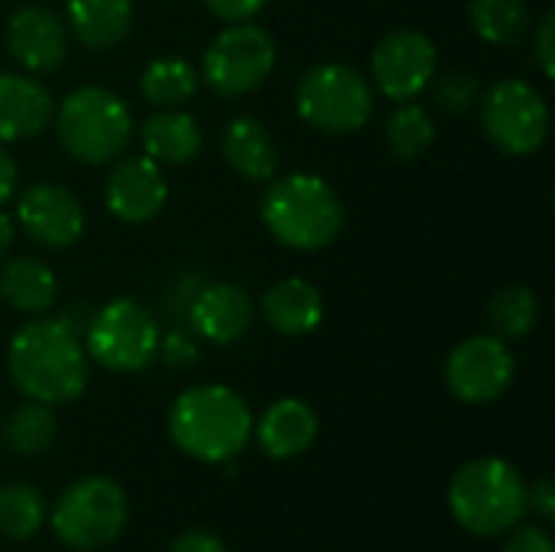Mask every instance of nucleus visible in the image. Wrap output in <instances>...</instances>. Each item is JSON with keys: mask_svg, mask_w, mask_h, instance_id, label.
<instances>
[{"mask_svg": "<svg viewBox=\"0 0 555 552\" xmlns=\"http://www.w3.org/2000/svg\"><path fill=\"white\" fill-rule=\"evenodd\" d=\"M7 371L26 400L62 407L88 387V351L68 319L36 316L10 338Z\"/></svg>", "mask_w": 555, "mask_h": 552, "instance_id": "nucleus-1", "label": "nucleus"}, {"mask_svg": "<svg viewBox=\"0 0 555 552\" xmlns=\"http://www.w3.org/2000/svg\"><path fill=\"white\" fill-rule=\"evenodd\" d=\"M169 436L189 459L221 465L244 452L254 436V416L237 390L224 384H198L172 400Z\"/></svg>", "mask_w": 555, "mask_h": 552, "instance_id": "nucleus-2", "label": "nucleus"}, {"mask_svg": "<svg viewBox=\"0 0 555 552\" xmlns=\"http://www.w3.org/2000/svg\"><path fill=\"white\" fill-rule=\"evenodd\" d=\"M260 218L283 247L315 254L338 241L345 228V205L322 176L293 172L267 185Z\"/></svg>", "mask_w": 555, "mask_h": 552, "instance_id": "nucleus-3", "label": "nucleus"}, {"mask_svg": "<svg viewBox=\"0 0 555 552\" xmlns=\"http://www.w3.org/2000/svg\"><path fill=\"white\" fill-rule=\"evenodd\" d=\"M449 511L475 537L511 534L527 514V482L498 455L472 459L452 475Z\"/></svg>", "mask_w": 555, "mask_h": 552, "instance_id": "nucleus-4", "label": "nucleus"}, {"mask_svg": "<svg viewBox=\"0 0 555 552\" xmlns=\"http://www.w3.org/2000/svg\"><path fill=\"white\" fill-rule=\"evenodd\" d=\"M62 150L88 166L117 159L133 140V114L120 94L101 85L75 88L55 104L52 114Z\"/></svg>", "mask_w": 555, "mask_h": 552, "instance_id": "nucleus-5", "label": "nucleus"}, {"mask_svg": "<svg viewBox=\"0 0 555 552\" xmlns=\"http://www.w3.org/2000/svg\"><path fill=\"white\" fill-rule=\"evenodd\" d=\"M296 111L319 133H354L374 114V85L345 62H322L299 78Z\"/></svg>", "mask_w": 555, "mask_h": 552, "instance_id": "nucleus-6", "label": "nucleus"}, {"mask_svg": "<svg viewBox=\"0 0 555 552\" xmlns=\"http://www.w3.org/2000/svg\"><path fill=\"white\" fill-rule=\"evenodd\" d=\"M159 335L163 329L146 306L137 299H111L91 316L85 329V351L88 361L111 374H137L153 364Z\"/></svg>", "mask_w": 555, "mask_h": 552, "instance_id": "nucleus-7", "label": "nucleus"}, {"mask_svg": "<svg viewBox=\"0 0 555 552\" xmlns=\"http://www.w3.org/2000/svg\"><path fill=\"white\" fill-rule=\"evenodd\" d=\"M55 537L72 550H101L127 527V495L114 478L88 475L62 491L49 511Z\"/></svg>", "mask_w": 555, "mask_h": 552, "instance_id": "nucleus-8", "label": "nucleus"}, {"mask_svg": "<svg viewBox=\"0 0 555 552\" xmlns=\"http://www.w3.org/2000/svg\"><path fill=\"white\" fill-rule=\"evenodd\" d=\"M276 65V42L267 29L247 23H228L205 55L198 78L221 98H241L257 91Z\"/></svg>", "mask_w": 555, "mask_h": 552, "instance_id": "nucleus-9", "label": "nucleus"}, {"mask_svg": "<svg viewBox=\"0 0 555 552\" xmlns=\"http://www.w3.org/2000/svg\"><path fill=\"white\" fill-rule=\"evenodd\" d=\"M481 127L507 156H533L550 137V104L524 78L494 81L481 91Z\"/></svg>", "mask_w": 555, "mask_h": 552, "instance_id": "nucleus-10", "label": "nucleus"}, {"mask_svg": "<svg viewBox=\"0 0 555 552\" xmlns=\"http://www.w3.org/2000/svg\"><path fill=\"white\" fill-rule=\"evenodd\" d=\"M517 374L514 351L498 335H472L446 358V387L468 407L501 400Z\"/></svg>", "mask_w": 555, "mask_h": 552, "instance_id": "nucleus-11", "label": "nucleus"}, {"mask_svg": "<svg viewBox=\"0 0 555 552\" xmlns=\"http://www.w3.org/2000/svg\"><path fill=\"white\" fill-rule=\"evenodd\" d=\"M436 42L420 29H393L371 52L374 88L390 101H413L436 78Z\"/></svg>", "mask_w": 555, "mask_h": 552, "instance_id": "nucleus-12", "label": "nucleus"}, {"mask_svg": "<svg viewBox=\"0 0 555 552\" xmlns=\"http://www.w3.org/2000/svg\"><path fill=\"white\" fill-rule=\"evenodd\" d=\"M16 224L33 244L65 251L85 234V208L72 189L59 182H36L16 202Z\"/></svg>", "mask_w": 555, "mask_h": 552, "instance_id": "nucleus-13", "label": "nucleus"}, {"mask_svg": "<svg viewBox=\"0 0 555 552\" xmlns=\"http://www.w3.org/2000/svg\"><path fill=\"white\" fill-rule=\"evenodd\" d=\"M7 49L26 75H49L68 55V26L55 10L23 3L7 20Z\"/></svg>", "mask_w": 555, "mask_h": 552, "instance_id": "nucleus-14", "label": "nucleus"}, {"mask_svg": "<svg viewBox=\"0 0 555 552\" xmlns=\"http://www.w3.org/2000/svg\"><path fill=\"white\" fill-rule=\"evenodd\" d=\"M169 198L163 166L150 156H124L111 166L104 185V205L114 218L127 224L153 221Z\"/></svg>", "mask_w": 555, "mask_h": 552, "instance_id": "nucleus-15", "label": "nucleus"}, {"mask_svg": "<svg viewBox=\"0 0 555 552\" xmlns=\"http://www.w3.org/2000/svg\"><path fill=\"white\" fill-rule=\"evenodd\" d=\"M189 325L195 338L231 345L254 325L257 306L250 293L237 283H205L189 303Z\"/></svg>", "mask_w": 555, "mask_h": 552, "instance_id": "nucleus-16", "label": "nucleus"}, {"mask_svg": "<svg viewBox=\"0 0 555 552\" xmlns=\"http://www.w3.org/2000/svg\"><path fill=\"white\" fill-rule=\"evenodd\" d=\"M55 114V101L36 75H0V143H20L39 137Z\"/></svg>", "mask_w": 555, "mask_h": 552, "instance_id": "nucleus-17", "label": "nucleus"}, {"mask_svg": "<svg viewBox=\"0 0 555 552\" xmlns=\"http://www.w3.org/2000/svg\"><path fill=\"white\" fill-rule=\"evenodd\" d=\"M260 316L276 335L299 338L322 325L325 303H322V293L315 290V283L302 280V277H286L263 293Z\"/></svg>", "mask_w": 555, "mask_h": 552, "instance_id": "nucleus-18", "label": "nucleus"}, {"mask_svg": "<svg viewBox=\"0 0 555 552\" xmlns=\"http://www.w3.org/2000/svg\"><path fill=\"white\" fill-rule=\"evenodd\" d=\"M254 436L260 442V449L270 459H296L302 455L315 436H319V416L306 400L296 397H283L276 403L267 407V413L260 416V423L254 426Z\"/></svg>", "mask_w": 555, "mask_h": 552, "instance_id": "nucleus-19", "label": "nucleus"}, {"mask_svg": "<svg viewBox=\"0 0 555 552\" xmlns=\"http://www.w3.org/2000/svg\"><path fill=\"white\" fill-rule=\"evenodd\" d=\"M143 156H150L159 166H185L202 153L205 133L198 120L179 107L153 111L140 127Z\"/></svg>", "mask_w": 555, "mask_h": 552, "instance_id": "nucleus-20", "label": "nucleus"}, {"mask_svg": "<svg viewBox=\"0 0 555 552\" xmlns=\"http://www.w3.org/2000/svg\"><path fill=\"white\" fill-rule=\"evenodd\" d=\"M221 156L224 163L250 179V182H270L280 166V150L273 133L257 117H234L221 133Z\"/></svg>", "mask_w": 555, "mask_h": 552, "instance_id": "nucleus-21", "label": "nucleus"}, {"mask_svg": "<svg viewBox=\"0 0 555 552\" xmlns=\"http://www.w3.org/2000/svg\"><path fill=\"white\" fill-rule=\"evenodd\" d=\"M65 26L85 49H114L133 26V0H68Z\"/></svg>", "mask_w": 555, "mask_h": 552, "instance_id": "nucleus-22", "label": "nucleus"}, {"mask_svg": "<svg viewBox=\"0 0 555 552\" xmlns=\"http://www.w3.org/2000/svg\"><path fill=\"white\" fill-rule=\"evenodd\" d=\"M0 299L20 316H46L59 299V280L49 264L36 257H16L0 264Z\"/></svg>", "mask_w": 555, "mask_h": 552, "instance_id": "nucleus-23", "label": "nucleus"}, {"mask_svg": "<svg viewBox=\"0 0 555 552\" xmlns=\"http://www.w3.org/2000/svg\"><path fill=\"white\" fill-rule=\"evenodd\" d=\"M472 29L488 46H520L530 36L533 13L527 0H472L468 3Z\"/></svg>", "mask_w": 555, "mask_h": 552, "instance_id": "nucleus-24", "label": "nucleus"}, {"mask_svg": "<svg viewBox=\"0 0 555 552\" xmlns=\"http://www.w3.org/2000/svg\"><path fill=\"white\" fill-rule=\"evenodd\" d=\"M198 72L176 55H163L153 59L143 75H140V94L150 107L163 111V107H182L195 91H198Z\"/></svg>", "mask_w": 555, "mask_h": 552, "instance_id": "nucleus-25", "label": "nucleus"}, {"mask_svg": "<svg viewBox=\"0 0 555 552\" xmlns=\"http://www.w3.org/2000/svg\"><path fill=\"white\" fill-rule=\"evenodd\" d=\"M59 436V423H55V413L52 407L46 403H36V400H26L23 407H16L3 429H0V439L10 452L16 455H39L46 452Z\"/></svg>", "mask_w": 555, "mask_h": 552, "instance_id": "nucleus-26", "label": "nucleus"}, {"mask_svg": "<svg viewBox=\"0 0 555 552\" xmlns=\"http://www.w3.org/2000/svg\"><path fill=\"white\" fill-rule=\"evenodd\" d=\"M488 322L494 329L498 338L504 342H520L527 338L537 322H540V299L530 286H504L494 293L491 306H488Z\"/></svg>", "mask_w": 555, "mask_h": 552, "instance_id": "nucleus-27", "label": "nucleus"}, {"mask_svg": "<svg viewBox=\"0 0 555 552\" xmlns=\"http://www.w3.org/2000/svg\"><path fill=\"white\" fill-rule=\"evenodd\" d=\"M384 133H387V150L393 153V159L413 163L433 146L436 127H433V117L416 101H397V107L387 117Z\"/></svg>", "mask_w": 555, "mask_h": 552, "instance_id": "nucleus-28", "label": "nucleus"}, {"mask_svg": "<svg viewBox=\"0 0 555 552\" xmlns=\"http://www.w3.org/2000/svg\"><path fill=\"white\" fill-rule=\"evenodd\" d=\"M46 524V501L33 485L13 482L0 488V534L10 540H29Z\"/></svg>", "mask_w": 555, "mask_h": 552, "instance_id": "nucleus-29", "label": "nucleus"}, {"mask_svg": "<svg viewBox=\"0 0 555 552\" xmlns=\"http://www.w3.org/2000/svg\"><path fill=\"white\" fill-rule=\"evenodd\" d=\"M478 101H481V81L472 72H446L436 81V104L446 114H468Z\"/></svg>", "mask_w": 555, "mask_h": 552, "instance_id": "nucleus-30", "label": "nucleus"}, {"mask_svg": "<svg viewBox=\"0 0 555 552\" xmlns=\"http://www.w3.org/2000/svg\"><path fill=\"white\" fill-rule=\"evenodd\" d=\"M156 358L172 368V371H185L198 361V342L192 332L185 329H172L166 335H159V348H156Z\"/></svg>", "mask_w": 555, "mask_h": 552, "instance_id": "nucleus-31", "label": "nucleus"}, {"mask_svg": "<svg viewBox=\"0 0 555 552\" xmlns=\"http://www.w3.org/2000/svg\"><path fill=\"white\" fill-rule=\"evenodd\" d=\"M533 52H537V62H540L543 75H546V78H553L555 75V13L553 10H546V13H543V20H540V26L533 29Z\"/></svg>", "mask_w": 555, "mask_h": 552, "instance_id": "nucleus-32", "label": "nucleus"}, {"mask_svg": "<svg viewBox=\"0 0 555 552\" xmlns=\"http://www.w3.org/2000/svg\"><path fill=\"white\" fill-rule=\"evenodd\" d=\"M267 0H205L208 13L218 16L221 23H247L263 10Z\"/></svg>", "mask_w": 555, "mask_h": 552, "instance_id": "nucleus-33", "label": "nucleus"}, {"mask_svg": "<svg viewBox=\"0 0 555 552\" xmlns=\"http://www.w3.org/2000/svg\"><path fill=\"white\" fill-rule=\"evenodd\" d=\"M527 511L537 514L543 524L555 521V485L550 475L537 478L533 488H527Z\"/></svg>", "mask_w": 555, "mask_h": 552, "instance_id": "nucleus-34", "label": "nucleus"}, {"mask_svg": "<svg viewBox=\"0 0 555 552\" xmlns=\"http://www.w3.org/2000/svg\"><path fill=\"white\" fill-rule=\"evenodd\" d=\"M504 552H555L553 537L543 527H514Z\"/></svg>", "mask_w": 555, "mask_h": 552, "instance_id": "nucleus-35", "label": "nucleus"}, {"mask_svg": "<svg viewBox=\"0 0 555 552\" xmlns=\"http://www.w3.org/2000/svg\"><path fill=\"white\" fill-rule=\"evenodd\" d=\"M166 552H228V547L208 530H185L182 537H176L169 543Z\"/></svg>", "mask_w": 555, "mask_h": 552, "instance_id": "nucleus-36", "label": "nucleus"}, {"mask_svg": "<svg viewBox=\"0 0 555 552\" xmlns=\"http://www.w3.org/2000/svg\"><path fill=\"white\" fill-rule=\"evenodd\" d=\"M13 192H16V163L0 143V208L13 198Z\"/></svg>", "mask_w": 555, "mask_h": 552, "instance_id": "nucleus-37", "label": "nucleus"}, {"mask_svg": "<svg viewBox=\"0 0 555 552\" xmlns=\"http://www.w3.org/2000/svg\"><path fill=\"white\" fill-rule=\"evenodd\" d=\"M13 241H16V221H13L7 211H0V264L10 257V251H13Z\"/></svg>", "mask_w": 555, "mask_h": 552, "instance_id": "nucleus-38", "label": "nucleus"}]
</instances>
